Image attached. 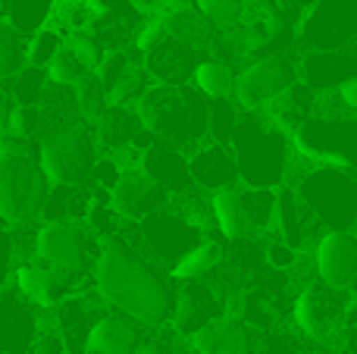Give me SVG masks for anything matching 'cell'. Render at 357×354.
Instances as JSON below:
<instances>
[{
    "mask_svg": "<svg viewBox=\"0 0 357 354\" xmlns=\"http://www.w3.org/2000/svg\"><path fill=\"white\" fill-rule=\"evenodd\" d=\"M91 286L110 311L126 314L138 326L160 330L173 320L176 292L154 261L123 238L100 242L91 270Z\"/></svg>",
    "mask_w": 357,
    "mask_h": 354,
    "instance_id": "6da1fadb",
    "label": "cell"
},
{
    "mask_svg": "<svg viewBox=\"0 0 357 354\" xmlns=\"http://www.w3.org/2000/svg\"><path fill=\"white\" fill-rule=\"evenodd\" d=\"M144 129L160 141L185 151H197L210 135V100L188 85H151L135 104Z\"/></svg>",
    "mask_w": 357,
    "mask_h": 354,
    "instance_id": "7a4b0ae2",
    "label": "cell"
},
{
    "mask_svg": "<svg viewBox=\"0 0 357 354\" xmlns=\"http://www.w3.org/2000/svg\"><path fill=\"white\" fill-rule=\"evenodd\" d=\"M232 154L238 167V179L248 188H273L282 182L289 169V144L285 129H279L273 119H238L232 135Z\"/></svg>",
    "mask_w": 357,
    "mask_h": 354,
    "instance_id": "3957f363",
    "label": "cell"
},
{
    "mask_svg": "<svg viewBox=\"0 0 357 354\" xmlns=\"http://www.w3.org/2000/svg\"><path fill=\"white\" fill-rule=\"evenodd\" d=\"M98 135L88 123L75 119L60 129H50L38 141V163L50 185H88L91 169L98 163Z\"/></svg>",
    "mask_w": 357,
    "mask_h": 354,
    "instance_id": "277c9868",
    "label": "cell"
},
{
    "mask_svg": "<svg viewBox=\"0 0 357 354\" xmlns=\"http://www.w3.org/2000/svg\"><path fill=\"white\" fill-rule=\"evenodd\" d=\"M50 194V182L44 176L38 157L10 154L0 157V223L31 226L41 220Z\"/></svg>",
    "mask_w": 357,
    "mask_h": 354,
    "instance_id": "5b68a950",
    "label": "cell"
},
{
    "mask_svg": "<svg viewBox=\"0 0 357 354\" xmlns=\"http://www.w3.org/2000/svg\"><path fill=\"white\" fill-rule=\"evenodd\" d=\"M100 242L85 223H44L35 236L38 263L69 276H91Z\"/></svg>",
    "mask_w": 357,
    "mask_h": 354,
    "instance_id": "8992f818",
    "label": "cell"
},
{
    "mask_svg": "<svg viewBox=\"0 0 357 354\" xmlns=\"http://www.w3.org/2000/svg\"><path fill=\"white\" fill-rule=\"evenodd\" d=\"M298 35L314 54H335L357 35V0H314L304 6Z\"/></svg>",
    "mask_w": 357,
    "mask_h": 354,
    "instance_id": "52a82bcc",
    "label": "cell"
},
{
    "mask_svg": "<svg viewBox=\"0 0 357 354\" xmlns=\"http://www.w3.org/2000/svg\"><path fill=\"white\" fill-rule=\"evenodd\" d=\"M301 201L329 226L357 223V182L345 169H320L301 182Z\"/></svg>",
    "mask_w": 357,
    "mask_h": 354,
    "instance_id": "ba28073f",
    "label": "cell"
},
{
    "mask_svg": "<svg viewBox=\"0 0 357 354\" xmlns=\"http://www.w3.org/2000/svg\"><path fill=\"white\" fill-rule=\"evenodd\" d=\"M291 85H298V69L291 60L279 54L260 56L251 66H245L238 75H235V104L241 110L254 113L264 110L270 100H276L279 94H285Z\"/></svg>",
    "mask_w": 357,
    "mask_h": 354,
    "instance_id": "9c48e42d",
    "label": "cell"
},
{
    "mask_svg": "<svg viewBox=\"0 0 357 354\" xmlns=\"http://www.w3.org/2000/svg\"><path fill=\"white\" fill-rule=\"evenodd\" d=\"M295 148L333 167H357V119H307L295 132Z\"/></svg>",
    "mask_w": 357,
    "mask_h": 354,
    "instance_id": "30bf717a",
    "label": "cell"
},
{
    "mask_svg": "<svg viewBox=\"0 0 357 354\" xmlns=\"http://www.w3.org/2000/svg\"><path fill=\"white\" fill-rule=\"evenodd\" d=\"M138 236H142L144 248L154 254V261L167 263L169 270L204 242V229H197L195 223H188L185 217H178L176 210H167V207L144 217L138 223Z\"/></svg>",
    "mask_w": 357,
    "mask_h": 354,
    "instance_id": "8fae6325",
    "label": "cell"
},
{
    "mask_svg": "<svg viewBox=\"0 0 357 354\" xmlns=\"http://www.w3.org/2000/svg\"><path fill=\"white\" fill-rule=\"evenodd\" d=\"M91 286V276H69L60 270H50L44 263H19L13 273V288L22 295L29 305L41 307V311H54L63 298L82 292Z\"/></svg>",
    "mask_w": 357,
    "mask_h": 354,
    "instance_id": "7c38bea8",
    "label": "cell"
},
{
    "mask_svg": "<svg viewBox=\"0 0 357 354\" xmlns=\"http://www.w3.org/2000/svg\"><path fill=\"white\" fill-rule=\"evenodd\" d=\"M132 50H110L104 66L98 69V75L104 79L110 107H135L151 88L148 69H144L142 56L132 54Z\"/></svg>",
    "mask_w": 357,
    "mask_h": 354,
    "instance_id": "4fadbf2b",
    "label": "cell"
},
{
    "mask_svg": "<svg viewBox=\"0 0 357 354\" xmlns=\"http://www.w3.org/2000/svg\"><path fill=\"white\" fill-rule=\"evenodd\" d=\"M38 307L29 305L16 288L0 292V354H31V345L41 336Z\"/></svg>",
    "mask_w": 357,
    "mask_h": 354,
    "instance_id": "5bb4252c",
    "label": "cell"
},
{
    "mask_svg": "<svg viewBox=\"0 0 357 354\" xmlns=\"http://www.w3.org/2000/svg\"><path fill=\"white\" fill-rule=\"evenodd\" d=\"M100 307H107V305L94 292V286H91V292H75L54 307V330L63 336L69 354H85V345H88L94 323L107 314Z\"/></svg>",
    "mask_w": 357,
    "mask_h": 354,
    "instance_id": "9a60e30c",
    "label": "cell"
},
{
    "mask_svg": "<svg viewBox=\"0 0 357 354\" xmlns=\"http://www.w3.org/2000/svg\"><path fill=\"white\" fill-rule=\"evenodd\" d=\"M169 204V192L160 188L142 167L135 169H123L116 188H113V207L123 220H132V223H142L144 217L163 210Z\"/></svg>",
    "mask_w": 357,
    "mask_h": 354,
    "instance_id": "2e32d148",
    "label": "cell"
},
{
    "mask_svg": "<svg viewBox=\"0 0 357 354\" xmlns=\"http://www.w3.org/2000/svg\"><path fill=\"white\" fill-rule=\"evenodd\" d=\"M226 317V305L222 295L216 288H210L207 282H182L176 292V311H173V326L182 336H195L204 326H210L213 320Z\"/></svg>",
    "mask_w": 357,
    "mask_h": 354,
    "instance_id": "e0dca14e",
    "label": "cell"
},
{
    "mask_svg": "<svg viewBox=\"0 0 357 354\" xmlns=\"http://www.w3.org/2000/svg\"><path fill=\"white\" fill-rule=\"evenodd\" d=\"M317 273L320 282L335 292L357 279V236L348 229H329L317 245Z\"/></svg>",
    "mask_w": 357,
    "mask_h": 354,
    "instance_id": "ac0fdd59",
    "label": "cell"
},
{
    "mask_svg": "<svg viewBox=\"0 0 357 354\" xmlns=\"http://www.w3.org/2000/svg\"><path fill=\"white\" fill-rule=\"evenodd\" d=\"M295 320L304 336L314 342H326L329 332L342 320V301H335V288L329 286H307L295 301Z\"/></svg>",
    "mask_w": 357,
    "mask_h": 354,
    "instance_id": "d6986e66",
    "label": "cell"
},
{
    "mask_svg": "<svg viewBox=\"0 0 357 354\" xmlns=\"http://www.w3.org/2000/svg\"><path fill=\"white\" fill-rule=\"evenodd\" d=\"M148 75L154 79V85H188L195 79L197 69V50L188 47V44L176 41V38H163L151 54L142 56Z\"/></svg>",
    "mask_w": 357,
    "mask_h": 354,
    "instance_id": "ffe728a7",
    "label": "cell"
},
{
    "mask_svg": "<svg viewBox=\"0 0 357 354\" xmlns=\"http://www.w3.org/2000/svg\"><path fill=\"white\" fill-rule=\"evenodd\" d=\"M188 169L191 179L197 188H207V192H226L235 188L238 182V167H235V154L229 144H201L195 154L188 157Z\"/></svg>",
    "mask_w": 357,
    "mask_h": 354,
    "instance_id": "44dd1931",
    "label": "cell"
},
{
    "mask_svg": "<svg viewBox=\"0 0 357 354\" xmlns=\"http://www.w3.org/2000/svg\"><path fill=\"white\" fill-rule=\"evenodd\" d=\"M142 169L157 182L160 188H167L169 198L176 194H185L195 188V179H191V169H188V157L182 154L173 144L160 141L157 138L142 157Z\"/></svg>",
    "mask_w": 357,
    "mask_h": 354,
    "instance_id": "7402d4cb",
    "label": "cell"
},
{
    "mask_svg": "<svg viewBox=\"0 0 357 354\" xmlns=\"http://www.w3.org/2000/svg\"><path fill=\"white\" fill-rule=\"evenodd\" d=\"M142 342H144L142 326L135 320H129L126 314L107 311L94 323L88 345H85V354H138Z\"/></svg>",
    "mask_w": 357,
    "mask_h": 354,
    "instance_id": "603a6c76",
    "label": "cell"
},
{
    "mask_svg": "<svg viewBox=\"0 0 357 354\" xmlns=\"http://www.w3.org/2000/svg\"><path fill=\"white\" fill-rule=\"evenodd\" d=\"M195 354H251V332L245 320L222 317L188 339Z\"/></svg>",
    "mask_w": 357,
    "mask_h": 354,
    "instance_id": "cb8c5ba5",
    "label": "cell"
},
{
    "mask_svg": "<svg viewBox=\"0 0 357 354\" xmlns=\"http://www.w3.org/2000/svg\"><path fill=\"white\" fill-rule=\"evenodd\" d=\"M144 132V123L138 116L135 107H107V113L100 116V123L94 125V135H98V144L104 151H119L129 148L138 135Z\"/></svg>",
    "mask_w": 357,
    "mask_h": 354,
    "instance_id": "d4e9b609",
    "label": "cell"
},
{
    "mask_svg": "<svg viewBox=\"0 0 357 354\" xmlns=\"http://www.w3.org/2000/svg\"><path fill=\"white\" fill-rule=\"evenodd\" d=\"M213 204V223L229 242H245V238L254 236L251 223H248L245 204H241V188H226V192H216L210 198Z\"/></svg>",
    "mask_w": 357,
    "mask_h": 354,
    "instance_id": "484cf974",
    "label": "cell"
},
{
    "mask_svg": "<svg viewBox=\"0 0 357 354\" xmlns=\"http://www.w3.org/2000/svg\"><path fill=\"white\" fill-rule=\"evenodd\" d=\"M163 25H167V35L176 41L188 44V47L201 50L210 47L216 41V29L210 19H204L197 10H163L160 13Z\"/></svg>",
    "mask_w": 357,
    "mask_h": 354,
    "instance_id": "4316f807",
    "label": "cell"
},
{
    "mask_svg": "<svg viewBox=\"0 0 357 354\" xmlns=\"http://www.w3.org/2000/svg\"><path fill=\"white\" fill-rule=\"evenodd\" d=\"M222 257H226V254H222V245L204 238V242L197 245L195 251H188V254H185L182 261L169 270V273H173L176 282H201L204 276H210L216 267H220Z\"/></svg>",
    "mask_w": 357,
    "mask_h": 354,
    "instance_id": "83f0119b",
    "label": "cell"
},
{
    "mask_svg": "<svg viewBox=\"0 0 357 354\" xmlns=\"http://www.w3.org/2000/svg\"><path fill=\"white\" fill-rule=\"evenodd\" d=\"M25 35L19 31V25H13L10 19H0V85L13 82L25 66Z\"/></svg>",
    "mask_w": 357,
    "mask_h": 354,
    "instance_id": "f1b7e54d",
    "label": "cell"
},
{
    "mask_svg": "<svg viewBox=\"0 0 357 354\" xmlns=\"http://www.w3.org/2000/svg\"><path fill=\"white\" fill-rule=\"evenodd\" d=\"M301 207L304 201L298 198L291 188H285V192L276 194V223L279 232H282V242L289 245V248H301L304 242V217H301Z\"/></svg>",
    "mask_w": 357,
    "mask_h": 354,
    "instance_id": "f546056e",
    "label": "cell"
},
{
    "mask_svg": "<svg viewBox=\"0 0 357 354\" xmlns=\"http://www.w3.org/2000/svg\"><path fill=\"white\" fill-rule=\"evenodd\" d=\"M73 94H75V107H79L82 123H88L94 129V125L100 123V116L107 113V107H110V100H107L104 79H100L98 72H88L85 79H82L79 85L73 88Z\"/></svg>",
    "mask_w": 357,
    "mask_h": 354,
    "instance_id": "4dcf8cb0",
    "label": "cell"
},
{
    "mask_svg": "<svg viewBox=\"0 0 357 354\" xmlns=\"http://www.w3.org/2000/svg\"><path fill=\"white\" fill-rule=\"evenodd\" d=\"M191 82L207 100H222L235 91V75L222 60H201Z\"/></svg>",
    "mask_w": 357,
    "mask_h": 354,
    "instance_id": "1f68e13d",
    "label": "cell"
},
{
    "mask_svg": "<svg viewBox=\"0 0 357 354\" xmlns=\"http://www.w3.org/2000/svg\"><path fill=\"white\" fill-rule=\"evenodd\" d=\"M0 129H3L10 138L22 141V144L41 141V135H44L41 110H38V107H19V104H10V110H6L3 123H0Z\"/></svg>",
    "mask_w": 357,
    "mask_h": 354,
    "instance_id": "d6a6232c",
    "label": "cell"
},
{
    "mask_svg": "<svg viewBox=\"0 0 357 354\" xmlns=\"http://www.w3.org/2000/svg\"><path fill=\"white\" fill-rule=\"evenodd\" d=\"M241 204H245L248 223H251L254 236L264 232L266 226L276 223V194H273V188H248V185H241Z\"/></svg>",
    "mask_w": 357,
    "mask_h": 354,
    "instance_id": "836d02e7",
    "label": "cell"
},
{
    "mask_svg": "<svg viewBox=\"0 0 357 354\" xmlns=\"http://www.w3.org/2000/svg\"><path fill=\"white\" fill-rule=\"evenodd\" d=\"M47 69L41 66H25L22 72L16 75V79L10 82V100L19 107H38L44 98V91H47Z\"/></svg>",
    "mask_w": 357,
    "mask_h": 354,
    "instance_id": "e575fe53",
    "label": "cell"
},
{
    "mask_svg": "<svg viewBox=\"0 0 357 354\" xmlns=\"http://www.w3.org/2000/svg\"><path fill=\"white\" fill-rule=\"evenodd\" d=\"M63 47H66V38L56 29H50V25H41V29H35V35L29 38V44H25V60H29V66L47 69V63L54 60Z\"/></svg>",
    "mask_w": 357,
    "mask_h": 354,
    "instance_id": "d590c367",
    "label": "cell"
},
{
    "mask_svg": "<svg viewBox=\"0 0 357 354\" xmlns=\"http://www.w3.org/2000/svg\"><path fill=\"white\" fill-rule=\"evenodd\" d=\"M195 10L213 22L216 31L235 29L245 16V0H195Z\"/></svg>",
    "mask_w": 357,
    "mask_h": 354,
    "instance_id": "8d00e7d4",
    "label": "cell"
},
{
    "mask_svg": "<svg viewBox=\"0 0 357 354\" xmlns=\"http://www.w3.org/2000/svg\"><path fill=\"white\" fill-rule=\"evenodd\" d=\"M66 50H73V56L88 69V72H98V69L104 66L107 54H110V50L98 41V35H91V31H75V35H69Z\"/></svg>",
    "mask_w": 357,
    "mask_h": 354,
    "instance_id": "74e56055",
    "label": "cell"
},
{
    "mask_svg": "<svg viewBox=\"0 0 357 354\" xmlns=\"http://www.w3.org/2000/svg\"><path fill=\"white\" fill-rule=\"evenodd\" d=\"M88 75V69L82 66L79 60L73 56V50L63 47L54 60L47 63V82L50 85H60V88H75L82 79Z\"/></svg>",
    "mask_w": 357,
    "mask_h": 354,
    "instance_id": "f35d334b",
    "label": "cell"
},
{
    "mask_svg": "<svg viewBox=\"0 0 357 354\" xmlns=\"http://www.w3.org/2000/svg\"><path fill=\"white\" fill-rule=\"evenodd\" d=\"M235 125H238V110L232 100H210V138L216 144H229L235 135Z\"/></svg>",
    "mask_w": 357,
    "mask_h": 354,
    "instance_id": "ab89813d",
    "label": "cell"
},
{
    "mask_svg": "<svg viewBox=\"0 0 357 354\" xmlns=\"http://www.w3.org/2000/svg\"><path fill=\"white\" fill-rule=\"evenodd\" d=\"M167 38V25H163V19H160V13L157 16H148L142 22V29H138V35H135V41H132V47H135V54L138 56H144V54H151V50L157 47V44Z\"/></svg>",
    "mask_w": 357,
    "mask_h": 354,
    "instance_id": "60d3db41",
    "label": "cell"
},
{
    "mask_svg": "<svg viewBox=\"0 0 357 354\" xmlns=\"http://www.w3.org/2000/svg\"><path fill=\"white\" fill-rule=\"evenodd\" d=\"M245 323L248 326H270L273 323V301L266 298L264 292H251V295H245Z\"/></svg>",
    "mask_w": 357,
    "mask_h": 354,
    "instance_id": "b9f144b4",
    "label": "cell"
},
{
    "mask_svg": "<svg viewBox=\"0 0 357 354\" xmlns=\"http://www.w3.org/2000/svg\"><path fill=\"white\" fill-rule=\"evenodd\" d=\"M119 176H123V167H119V163L113 160V154L98 157V163H94V169H91V179H88V185L104 188V192H110V194H113V188H116Z\"/></svg>",
    "mask_w": 357,
    "mask_h": 354,
    "instance_id": "7bdbcfd3",
    "label": "cell"
},
{
    "mask_svg": "<svg viewBox=\"0 0 357 354\" xmlns=\"http://www.w3.org/2000/svg\"><path fill=\"white\" fill-rule=\"evenodd\" d=\"M16 273V248H13V232L0 226V292L6 288L10 276Z\"/></svg>",
    "mask_w": 357,
    "mask_h": 354,
    "instance_id": "ee69618b",
    "label": "cell"
},
{
    "mask_svg": "<svg viewBox=\"0 0 357 354\" xmlns=\"http://www.w3.org/2000/svg\"><path fill=\"white\" fill-rule=\"evenodd\" d=\"M31 354H69V348L56 330H41V336L31 345Z\"/></svg>",
    "mask_w": 357,
    "mask_h": 354,
    "instance_id": "f6af8a7d",
    "label": "cell"
},
{
    "mask_svg": "<svg viewBox=\"0 0 357 354\" xmlns=\"http://www.w3.org/2000/svg\"><path fill=\"white\" fill-rule=\"evenodd\" d=\"M295 257H298V251L289 248L285 242H276V245H270V248H266V261H270L276 270L291 267V263H295Z\"/></svg>",
    "mask_w": 357,
    "mask_h": 354,
    "instance_id": "bcb514c9",
    "label": "cell"
},
{
    "mask_svg": "<svg viewBox=\"0 0 357 354\" xmlns=\"http://www.w3.org/2000/svg\"><path fill=\"white\" fill-rule=\"evenodd\" d=\"M339 98H342V104H345V107L357 110V75H354V79H348V82H342V85H339Z\"/></svg>",
    "mask_w": 357,
    "mask_h": 354,
    "instance_id": "7dc6e473",
    "label": "cell"
},
{
    "mask_svg": "<svg viewBox=\"0 0 357 354\" xmlns=\"http://www.w3.org/2000/svg\"><path fill=\"white\" fill-rule=\"evenodd\" d=\"M138 354H176V351H173V345L163 342V339H144Z\"/></svg>",
    "mask_w": 357,
    "mask_h": 354,
    "instance_id": "c3c4849f",
    "label": "cell"
},
{
    "mask_svg": "<svg viewBox=\"0 0 357 354\" xmlns=\"http://www.w3.org/2000/svg\"><path fill=\"white\" fill-rule=\"evenodd\" d=\"M163 10H195V0H163Z\"/></svg>",
    "mask_w": 357,
    "mask_h": 354,
    "instance_id": "681fc988",
    "label": "cell"
},
{
    "mask_svg": "<svg viewBox=\"0 0 357 354\" xmlns=\"http://www.w3.org/2000/svg\"><path fill=\"white\" fill-rule=\"evenodd\" d=\"M310 354H323V351H310Z\"/></svg>",
    "mask_w": 357,
    "mask_h": 354,
    "instance_id": "f907efd6",
    "label": "cell"
},
{
    "mask_svg": "<svg viewBox=\"0 0 357 354\" xmlns=\"http://www.w3.org/2000/svg\"><path fill=\"white\" fill-rule=\"evenodd\" d=\"M282 3H291V0H282Z\"/></svg>",
    "mask_w": 357,
    "mask_h": 354,
    "instance_id": "816d5d0a",
    "label": "cell"
}]
</instances>
